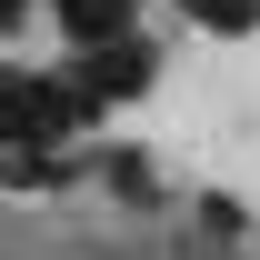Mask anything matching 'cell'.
I'll use <instances>...</instances> for the list:
<instances>
[{"mask_svg": "<svg viewBox=\"0 0 260 260\" xmlns=\"http://www.w3.org/2000/svg\"><path fill=\"white\" fill-rule=\"evenodd\" d=\"M100 120L80 80H40V70H0V150H60Z\"/></svg>", "mask_w": 260, "mask_h": 260, "instance_id": "1", "label": "cell"}, {"mask_svg": "<svg viewBox=\"0 0 260 260\" xmlns=\"http://www.w3.org/2000/svg\"><path fill=\"white\" fill-rule=\"evenodd\" d=\"M80 90L110 110V100H140L150 80H160V50L150 40H130V30H110V40H80V70H70Z\"/></svg>", "mask_w": 260, "mask_h": 260, "instance_id": "2", "label": "cell"}, {"mask_svg": "<svg viewBox=\"0 0 260 260\" xmlns=\"http://www.w3.org/2000/svg\"><path fill=\"white\" fill-rule=\"evenodd\" d=\"M130 10H140V0H50V20H60L70 40H110V30H130Z\"/></svg>", "mask_w": 260, "mask_h": 260, "instance_id": "3", "label": "cell"}, {"mask_svg": "<svg viewBox=\"0 0 260 260\" xmlns=\"http://www.w3.org/2000/svg\"><path fill=\"white\" fill-rule=\"evenodd\" d=\"M0 180L10 190H50L60 180V150H0Z\"/></svg>", "mask_w": 260, "mask_h": 260, "instance_id": "4", "label": "cell"}, {"mask_svg": "<svg viewBox=\"0 0 260 260\" xmlns=\"http://www.w3.org/2000/svg\"><path fill=\"white\" fill-rule=\"evenodd\" d=\"M180 10H190L200 30H220V40H240V30L260 20V0H180Z\"/></svg>", "mask_w": 260, "mask_h": 260, "instance_id": "5", "label": "cell"}, {"mask_svg": "<svg viewBox=\"0 0 260 260\" xmlns=\"http://www.w3.org/2000/svg\"><path fill=\"white\" fill-rule=\"evenodd\" d=\"M20 20H30V0H0V30H20Z\"/></svg>", "mask_w": 260, "mask_h": 260, "instance_id": "6", "label": "cell"}]
</instances>
